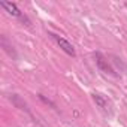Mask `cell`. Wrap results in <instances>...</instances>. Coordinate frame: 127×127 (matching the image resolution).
Here are the masks:
<instances>
[{"mask_svg":"<svg viewBox=\"0 0 127 127\" xmlns=\"http://www.w3.org/2000/svg\"><path fill=\"white\" fill-rule=\"evenodd\" d=\"M94 60H96L97 67H99L103 73H108V75H112V76H118V73L115 72V69L111 66L109 60H108L102 52H94Z\"/></svg>","mask_w":127,"mask_h":127,"instance_id":"6da1fadb","label":"cell"},{"mask_svg":"<svg viewBox=\"0 0 127 127\" xmlns=\"http://www.w3.org/2000/svg\"><path fill=\"white\" fill-rule=\"evenodd\" d=\"M51 36H52V39L57 42V45H58L63 51H64L67 55H70V57H75V55H76L73 45H72L67 39H64L63 36H58V34H55V33H51Z\"/></svg>","mask_w":127,"mask_h":127,"instance_id":"7a4b0ae2","label":"cell"},{"mask_svg":"<svg viewBox=\"0 0 127 127\" xmlns=\"http://www.w3.org/2000/svg\"><path fill=\"white\" fill-rule=\"evenodd\" d=\"M0 6H2L9 15H12V17H15V18H20L21 21H27V18H26V15H23V12L18 9V6L15 5V3H12V2H0Z\"/></svg>","mask_w":127,"mask_h":127,"instance_id":"3957f363","label":"cell"},{"mask_svg":"<svg viewBox=\"0 0 127 127\" xmlns=\"http://www.w3.org/2000/svg\"><path fill=\"white\" fill-rule=\"evenodd\" d=\"M93 100H94V103L100 108L102 112L111 114V105H109V102H108L106 97H103L102 94H93Z\"/></svg>","mask_w":127,"mask_h":127,"instance_id":"277c9868","label":"cell"}]
</instances>
